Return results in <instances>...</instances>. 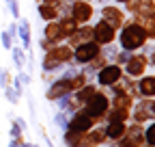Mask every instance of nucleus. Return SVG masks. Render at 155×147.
Returning <instances> with one entry per match:
<instances>
[{"label":"nucleus","instance_id":"1","mask_svg":"<svg viewBox=\"0 0 155 147\" xmlns=\"http://www.w3.org/2000/svg\"><path fill=\"white\" fill-rule=\"evenodd\" d=\"M142 41H144V37H142V30L138 26H129L123 32V37H121V43L125 48H136V46H140Z\"/></svg>","mask_w":155,"mask_h":147},{"label":"nucleus","instance_id":"2","mask_svg":"<svg viewBox=\"0 0 155 147\" xmlns=\"http://www.w3.org/2000/svg\"><path fill=\"white\" fill-rule=\"evenodd\" d=\"M95 54H97V48H95V46H82L80 52H78L75 56H78V61H88V59L95 56Z\"/></svg>","mask_w":155,"mask_h":147},{"label":"nucleus","instance_id":"3","mask_svg":"<svg viewBox=\"0 0 155 147\" xmlns=\"http://www.w3.org/2000/svg\"><path fill=\"white\" fill-rule=\"evenodd\" d=\"M116 78H119V69H116V67H108L106 71L99 74V80L106 82V84H108V82H114Z\"/></svg>","mask_w":155,"mask_h":147},{"label":"nucleus","instance_id":"4","mask_svg":"<svg viewBox=\"0 0 155 147\" xmlns=\"http://www.w3.org/2000/svg\"><path fill=\"white\" fill-rule=\"evenodd\" d=\"M97 39L99 41H112V26H106V24H99L97 28Z\"/></svg>","mask_w":155,"mask_h":147},{"label":"nucleus","instance_id":"5","mask_svg":"<svg viewBox=\"0 0 155 147\" xmlns=\"http://www.w3.org/2000/svg\"><path fill=\"white\" fill-rule=\"evenodd\" d=\"M106 104H108V102H106V97H101V95H99V97H95V100L91 102V108H88V110H91L93 115H97V113H101V110L106 108Z\"/></svg>","mask_w":155,"mask_h":147},{"label":"nucleus","instance_id":"6","mask_svg":"<svg viewBox=\"0 0 155 147\" xmlns=\"http://www.w3.org/2000/svg\"><path fill=\"white\" fill-rule=\"evenodd\" d=\"M88 125H91V119H88L86 115L75 117V119H73V123H71V128H73V130H84V128H88Z\"/></svg>","mask_w":155,"mask_h":147},{"label":"nucleus","instance_id":"7","mask_svg":"<svg viewBox=\"0 0 155 147\" xmlns=\"http://www.w3.org/2000/svg\"><path fill=\"white\" fill-rule=\"evenodd\" d=\"M140 87H142L140 91H142L144 95H153V93H155V78H147V80H142Z\"/></svg>","mask_w":155,"mask_h":147},{"label":"nucleus","instance_id":"8","mask_svg":"<svg viewBox=\"0 0 155 147\" xmlns=\"http://www.w3.org/2000/svg\"><path fill=\"white\" fill-rule=\"evenodd\" d=\"M75 13H78V20H86L91 15V7L86 5H75Z\"/></svg>","mask_w":155,"mask_h":147},{"label":"nucleus","instance_id":"9","mask_svg":"<svg viewBox=\"0 0 155 147\" xmlns=\"http://www.w3.org/2000/svg\"><path fill=\"white\" fill-rule=\"evenodd\" d=\"M121 132H123V121H116V123H112V125H110V130H108V134H110L112 138H114V136H119Z\"/></svg>","mask_w":155,"mask_h":147},{"label":"nucleus","instance_id":"10","mask_svg":"<svg viewBox=\"0 0 155 147\" xmlns=\"http://www.w3.org/2000/svg\"><path fill=\"white\" fill-rule=\"evenodd\" d=\"M142 65H144V61H142V59H136V61H134L127 69H129L131 74H138V71H142Z\"/></svg>","mask_w":155,"mask_h":147},{"label":"nucleus","instance_id":"11","mask_svg":"<svg viewBox=\"0 0 155 147\" xmlns=\"http://www.w3.org/2000/svg\"><path fill=\"white\" fill-rule=\"evenodd\" d=\"M22 39H24V41H26V46H28L30 37H28V24H26V22H22Z\"/></svg>","mask_w":155,"mask_h":147},{"label":"nucleus","instance_id":"12","mask_svg":"<svg viewBox=\"0 0 155 147\" xmlns=\"http://www.w3.org/2000/svg\"><path fill=\"white\" fill-rule=\"evenodd\" d=\"M147 136H149V143H151V145H155V125H151V130H149V134H147Z\"/></svg>","mask_w":155,"mask_h":147},{"label":"nucleus","instance_id":"13","mask_svg":"<svg viewBox=\"0 0 155 147\" xmlns=\"http://www.w3.org/2000/svg\"><path fill=\"white\" fill-rule=\"evenodd\" d=\"M13 59H15V63L22 67V54H19V50H15V54H13Z\"/></svg>","mask_w":155,"mask_h":147}]
</instances>
